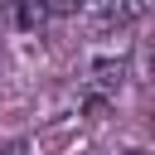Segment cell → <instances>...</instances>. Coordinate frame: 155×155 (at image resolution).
Wrapping results in <instances>:
<instances>
[{"mask_svg": "<svg viewBox=\"0 0 155 155\" xmlns=\"http://www.w3.org/2000/svg\"><path fill=\"white\" fill-rule=\"evenodd\" d=\"M78 10L97 24H131L150 10V0H78Z\"/></svg>", "mask_w": 155, "mask_h": 155, "instance_id": "6da1fadb", "label": "cell"}, {"mask_svg": "<svg viewBox=\"0 0 155 155\" xmlns=\"http://www.w3.org/2000/svg\"><path fill=\"white\" fill-rule=\"evenodd\" d=\"M0 155H44V145H39L34 136H19V140H5Z\"/></svg>", "mask_w": 155, "mask_h": 155, "instance_id": "7a4b0ae2", "label": "cell"}, {"mask_svg": "<svg viewBox=\"0 0 155 155\" xmlns=\"http://www.w3.org/2000/svg\"><path fill=\"white\" fill-rule=\"evenodd\" d=\"M44 5V15H68V10H78V0H39Z\"/></svg>", "mask_w": 155, "mask_h": 155, "instance_id": "3957f363", "label": "cell"}]
</instances>
